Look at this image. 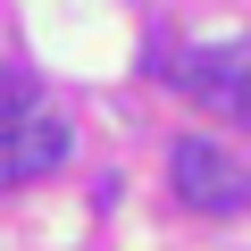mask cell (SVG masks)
<instances>
[{
    "label": "cell",
    "mask_w": 251,
    "mask_h": 251,
    "mask_svg": "<svg viewBox=\"0 0 251 251\" xmlns=\"http://www.w3.org/2000/svg\"><path fill=\"white\" fill-rule=\"evenodd\" d=\"M168 184H176V201L201 209V218H243V209H251V168H243L234 151L201 143V134H176V151H168Z\"/></svg>",
    "instance_id": "1"
},
{
    "label": "cell",
    "mask_w": 251,
    "mask_h": 251,
    "mask_svg": "<svg viewBox=\"0 0 251 251\" xmlns=\"http://www.w3.org/2000/svg\"><path fill=\"white\" fill-rule=\"evenodd\" d=\"M184 84H193L209 109L251 117V34H234V42H201V50L184 59Z\"/></svg>",
    "instance_id": "2"
},
{
    "label": "cell",
    "mask_w": 251,
    "mask_h": 251,
    "mask_svg": "<svg viewBox=\"0 0 251 251\" xmlns=\"http://www.w3.org/2000/svg\"><path fill=\"white\" fill-rule=\"evenodd\" d=\"M50 168H67V126H50V117L0 126V193H9V184H34Z\"/></svg>",
    "instance_id": "3"
},
{
    "label": "cell",
    "mask_w": 251,
    "mask_h": 251,
    "mask_svg": "<svg viewBox=\"0 0 251 251\" xmlns=\"http://www.w3.org/2000/svg\"><path fill=\"white\" fill-rule=\"evenodd\" d=\"M17 117H34V75L17 59H0V126H17Z\"/></svg>",
    "instance_id": "4"
}]
</instances>
